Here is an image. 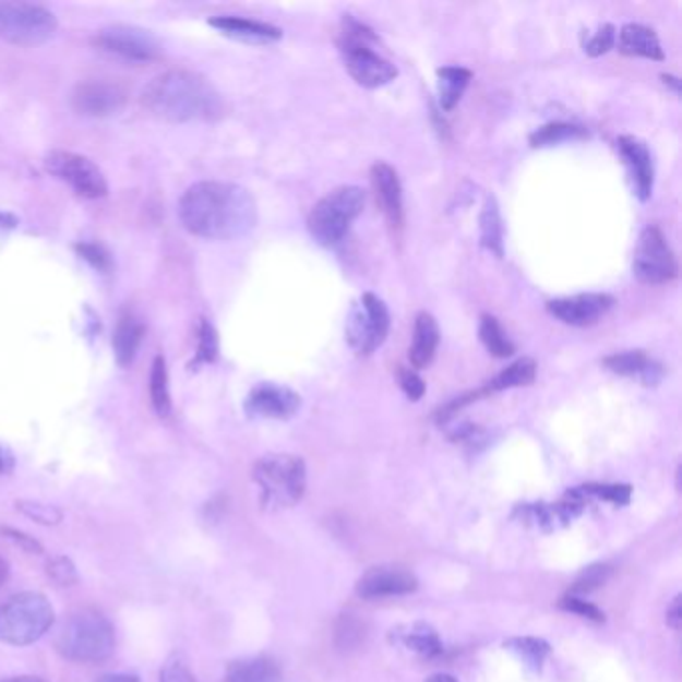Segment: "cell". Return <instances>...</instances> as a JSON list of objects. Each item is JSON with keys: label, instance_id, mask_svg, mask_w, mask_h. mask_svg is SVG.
I'll use <instances>...</instances> for the list:
<instances>
[{"label": "cell", "instance_id": "obj_28", "mask_svg": "<svg viewBox=\"0 0 682 682\" xmlns=\"http://www.w3.org/2000/svg\"><path fill=\"white\" fill-rule=\"evenodd\" d=\"M439 79V100L443 110H453L465 95L472 72L463 67H443L436 71Z\"/></svg>", "mask_w": 682, "mask_h": 682}, {"label": "cell", "instance_id": "obj_9", "mask_svg": "<svg viewBox=\"0 0 682 682\" xmlns=\"http://www.w3.org/2000/svg\"><path fill=\"white\" fill-rule=\"evenodd\" d=\"M391 314L383 300L372 292H364L352 304L347 319V340L359 357H371L388 336Z\"/></svg>", "mask_w": 682, "mask_h": 682}, {"label": "cell", "instance_id": "obj_6", "mask_svg": "<svg viewBox=\"0 0 682 682\" xmlns=\"http://www.w3.org/2000/svg\"><path fill=\"white\" fill-rule=\"evenodd\" d=\"M252 479L261 489L264 506L287 508L299 503L304 494L307 467L299 456H264L254 465Z\"/></svg>", "mask_w": 682, "mask_h": 682}, {"label": "cell", "instance_id": "obj_12", "mask_svg": "<svg viewBox=\"0 0 682 682\" xmlns=\"http://www.w3.org/2000/svg\"><path fill=\"white\" fill-rule=\"evenodd\" d=\"M96 50L107 52L110 57L129 60V62H151L160 57V43L148 31L129 26V24H115L96 33L93 38Z\"/></svg>", "mask_w": 682, "mask_h": 682}, {"label": "cell", "instance_id": "obj_24", "mask_svg": "<svg viewBox=\"0 0 682 682\" xmlns=\"http://www.w3.org/2000/svg\"><path fill=\"white\" fill-rule=\"evenodd\" d=\"M283 672L268 657H249L230 662L227 682H280Z\"/></svg>", "mask_w": 682, "mask_h": 682}, {"label": "cell", "instance_id": "obj_39", "mask_svg": "<svg viewBox=\"0 0 682 682\" xmlns=\"http://www.w3.org/2000/svg\"><path fill=\"white\" fill-rule=\"evenodd\" d=\"M561 609L566 612H575L578 617L588 619V621H593V623H602V621H605V612L600 611L599 607L590 605L588 600L578 599L575 595L564 597V599L561 600Z\"/></svg>", "mask_w": 682, "mask_h": 682}, {"label": "cell", "instance_id": "obj_45", "mask_svg": "<svg viewBox=\"0 0 682 682\" xmlns=\"http://www.w3.org/2000/svg\"><path fill=\"white\" fill-rule=\"evenodd\" d=\"M682 611H681V597L672 600L669 611H667V623L671 626L672 631H679L681 629Z\"/></svg>", "mask_w": 682, "mask_h": 682}, {"label": "cell", "instance_id": "obj_47", "mask_svg": "<svg viewBox=\"0 0 682 682\" xmlns=\"http://www.w3.org/2000/svg\"><path fill=\"white\" fill-rule=\"evenodd\" d=\"M12 468V456L4 451V448H0V472H9Z\"/></svg>", "mask_w": 682, "mask_h": 682}, {"label": "cell", "instance_id": "obj_22", "mask_svg": "<svg viewBox=\"0 0 682 682\" xmlns=\"http://www.w3.org/2000/svg\"><path fill=\"white\" fill-rule=\"evenodd\" d=\"M619 50L626 57L665 60L659 36L653 28L643 26V24H624L621 33H619Z\"/></svg>", "mask_w": 682, "mask_h": 682}, {"label": "cell", "instance_id": "obj_44", "mask_svg": "<svg viewBox=\"0 0 682 682\" xmlns=\"http://www.w3.org/2000/svg\"><path fill=\"white\" fill-rule=\"evenodd\" d=\"M0 535H4L7 539L14 542V545H19L21 549L28 552H35V554H40L43 552V545L35 539V537H28V535H24L21 530H14V528L2 527L0 528Z\"/></svg>", "mask_w": 682, "mask_h": 682}, {"label": "cell", "instance_id": "obj_38", "mask_svg": "<svg viewBox=\"0 0 682 682\" xmlns=\"http://www.w3.org/2000/svg\"><path fill=\"white\" fill-rule=\"evenodd\" d=\"M47 573L59 587H71V585H74V583L79 581L76 569H74L71 559H67V557L52 559V561L47 564Z\"/></svg>", "mask_w": 682, "mask_h": 682}, {"label": "cell", "instance_id": "obj_16", "mask_svg": "<svg viewBox=\"0 0 682 682\" xmlns=\"http://www.w3.org/2000/svg\"><path fill=\"white\" fill-rule=\"evenodd\" d=\"M419 588V581L412 573L398 566H376L360 576L357 595L360 599H388L405 597Z\"/></svg>", "mask_w": 682, "mask_h": 682}, {"label": "cell", "instance_id": "obj_41", "mask_svg": "<svg viewBox=\"0 0 682 682\" xmlns=\"http://www.w3.org/2000/svg\"><path fill=\"white\" fill-rule=\"evenodd\" d=\"M398 383H400V388L405 391V395L410 398V400H420L424 393H427V384L424 381L420 379L419 374L415 371H410V369H400L398 372Z\"/></svg>", "mask_w": 682, "mask_h": 682}, {"label": "cell", "instance_id": "obj_35", "mask_svg": "<svg viewBox=\"0 0 682 682\" xmlns=\"http://www.w3.org/2000/svg\"><path fill=\"white\" fill-rule=\"evenodd\" d=\"M218 357V336H216L215 326L203 321L201 331H199V350H196V364L203 362H215Z\"/></svg>", "mask_w": 682, "mask_h": 682}, {"label": "cell", "instance_id": "obj_48", "mask_svg": "<svg viewBox=\"0 0 682 682\" xmlns=\"http://www.w3.org/2000/svg\"><path fill=\"white\" fill-rule=\"evenodd\" d=\"M662 81H665V84H671L672 91L679 95V91H681V83H679V79H677V76H672V74H662Z\"/></svg>", "mask_w": 682, "mask_h": 682}, {"label": "cell", "instance_id": "obj_31", "mask_svg": "<svg viewBox=\"0 0 682 682\" xmlns=\"http://www.w3.org/2000/svg\"><path fill=\"white\" fill-rule=\"evenodd\" d=\"M367 641V624L357 619V614H340L335 624V645L350 653L357 650Z\"/></svg>", "mask_w": 682, "mask_h": 682}, {"label": "cell", "instance_id": "obj_52", "mask_svg": "<svg viewBox=\"0 0 682 682\" xmlns=\"http://www.w3.org/2000/svg\"><path fill=\"white\" fill-rule=\"evenodd\" d=\"M2 682H45L43 679H36V677H16V679H9V681Z\"/></svg>", "mask_w": 682, "mask_h": 682}, {"label": "cell", "instance_id": "obj_4", "mask_svg": "<svg viewBox=\"0 0 682 682\" xmlns=\"http://www.w3.org/2000/svg\"><path fill=\"white\" fill-rule=\"evenodd\" d=\"M115 648V629L100 612H74L62 624L57 636V650L64 659L83 665H96L110 657Z\"/></svg>", "mask_w": 682, "mask_h": 682}, {"label": "cell", "instance_id": "obj_36", "mask_svg": "<svg viewBox=\"0 0 682 682\" xmlns=\"http://www.w3.org/2000/svg\"><path fill=\"white\" fill-rule=\"evenodd\" d=\"M578 491L614 504H626L631 501V487L626 484H585Z\"/></svg>", "mask_w": 682, "mask_h": 682}, {"label": "cell", "instance_id": "obj_21", "mask_svg": "<svg viewBox=\"0 0 682 682\" xmlns=\"http://www.w3.org/2000/svg\"><path fill=\"white\" fill-rule=\"evenodd\" d=\"M208 23L218 28L223 35L232 36V38L244 40V43L263 45V43H275L283 36V31L273 24L259 23V21L240 19V16H216V19H211Z\"/></svg>", "mask_w": 682, "mask_h": 682}, {"label": "cell", "instance_id": "obj_15", "mask_svg": "<svg viewBox=\"0 0 682 682\" xmlns=\"http://www.w3.org/2000/svg\"><path fill=\"white\" fill-rule=\"evenodd\" d=\"M300 396L288 386L275 383H261L252 388L244 410L254 419L287 420L297 415Z\"/></svg>", "mask_w": 682, "mask_h": 682}, {"label": "cell", "instance_id": "obj_1", "mask_svg": "<svg viewBox=\"0 0 682 682\" xmlns=\"http://www.w3.org/2000/svg\"><path fill=\"white\" fill-rule=\"evenodd\" d=\"M179 218L194 237L239 239L256 225V203L251 192L239 184L204 180L182 194Z\"/></svg>", "mask_w": 682, "mask_h": 682}, {"label": "cell", "instance_id": "obj_3", "mask_svg": "<svg viewBox=\"0 0 682 682\" xmlns=\"http://www.w3.org/2000/svg\"><path fill=\"white\" fill-rule=\"evenodd\" d=\"M379 38L367 24L360 23L352 16L343 19L338 48L345 60L348 74L364 88H381L384 84L393 83L398 76V69L376 48Z\"/></svg>", "mask_w": 682, "mask_h": 682}, {"label": "cell", "instance_id": "obj_2", "mask_svg": "<svg viewBox=\"0 0 682 682\" xmlns=\"http://www.w3.org/2000/svg\"><path fill=\"white\" fill-rule=\"evenodd\" d=\"M143 103L158 119L170 122L213 120L223 110L215 86L191 71L158 74L144 86Z\"/></svg>", "mask_w": 682, "mask_h": 682}, {"label": "cell", "instance_id": "obj_46", "mask_svg": "<svg viewBox=\"0 0 682 682\" xmlns=\"http://www.w3.org/2000/svg\"><path fill=\"white\" fill-rule=\"evenodd\" d=\"M96 682H141L136 677L132 674H105L100 677Z\"/></svg>", "mask_w": 682, "mask_h": 682}, {"label": "cell", "instance_id": "obj_23", "mask_svg": "<svg viewBox=\"0 0 682 682\" xmlns=\"http://www.w3.org/2000/svg\"><path fill=\"white\" fill-rule=\"evenodd\" d=\"M144 326L134 314H122L112 336L115 357L120 367H129L143 343Z\"/></svg>", "mask_w": 682, "mask_h": 682}, {"label": "cell", "instance_id": "obj_14", "mask_svg": "<svg viewBox=\"0 0 682 682\" xmlns=\"http://www.w3.org/2000/svg\"><path fill=\"white\" fill-rule=\"evenodd\" d=\"M614 307V299L611 295L602 292H588V295H575V297H564L547 302V311L551 312L554 319L569 326H593L605 319Z\"/></svg>", "mask_w": 682, "mask_h": 682}, {"label": "cell", "instance_id": "obj_32", "mask_svg": "<svg viewBox=\"0 0 682 682\" xmlns=\"http://www.w3.org/2000/svg\"><path fill=\"white\" fill-rule=\"evenodd\" d=\"M504 647L508 650H513L516 657L525 660L527 665H530L535 671H540L542 662L549 657L551 647L549 643H545L542 638H535V636H516V638H508L504 643Z\"/></svg>", "mask_w": 682, "mask_h": 682}, {"label": "cell", "instance_id": "obj_20", "mask_svg": "<svg viewBox=\"0 0 682 682\" xmlns=\"http://www.w3.org/2000/svg\"><path fill=\"white\" fill-rule=\"evenodd\" d=\"M441 343V328L431 312H419L415 319L412 345L408 350V359L415 369H427L434 360L436 348Z\"/></svg>", "mask_w": 682, "mask_h": 682}, {"label": "cell", "instance_id": "obj_5", "mask_svg": "<svg viewBox=\"0 0 682 682\" xmlns=\"http://www.w3.org/2000/svg\"><path fill=\"white\" fill-rule=\"evenodd\" d=\"M52 623L55 611L40 593H21L0 605V641L14 647L33 645Z\"/></svg>", "mask_w": 682, "mask_h": 682}, {"label": "cell", "instance_id": "obj_11", "mask_svg": "<svg viewBox=\"0 0 682 682\" xmlns=\"http://www.w3.org/2000/svg\"><path fill=\"white\" fill-rule=\"evenodd\" d=\"M45 168L52 177L67 182L79 196L103 199L108 194L103 170L86 156L69 151H52L45 156Z\"/></svg>", "mask_w": 682, "mask_h": 682}, {"label": "cell", "instance_id": "obj_26", "mask_svg": "<svg viewBox=\"0 0 682 682\" xmlns=\"http://www.w3.org/2000/svg\"><path fill=\"white\" fill-rule=\"evenodd\" d=\"M396 641L403 643L408 650L417 653L420 657H439L443 653L441 638L436 635V631L424 623H415L405 626L403 631H396Z\"/></svg>", "mask_w": 682, "mask_h": 682}, {"label": "cell", "instance_id": "obj_29", "mask_svg": "<svg viewBox=\"0 0 682 682\" xmlns=\"http://www.w3.org/2000/svg\"><path fill=\"white\" fill-rule=\"evenodd\" d=\"M588 139L587 129L569 124V122H551L540 127L539 131L530 134V144L535 148H545V146H554V144L569 143V141H583Z\"/></svg>", "mask_w": 682, "mask_h": 682}, {"label": "cell", "instance_id": "obj_7", "mask_svg": "<svg viewBox=\"0 0 682 682\" xmlns=\"http://www.w3.org/2000/svg\"><path fill=\"white\" fill-rule=\"evenodd\" d=\"M364 208L359 187H338L314 204L309 215V232L323 247H335L345 239Z\"/></svg>", "mask_w": 682, "mask_h": 682}, {"label": "cell", "instance_id": "obj_30", "mask_svg": "<svg viewBox=\"0 0 682 682\" xmlns=\"http://www.w3.org/2000/svg\"><path fill=\"white\" fill-rule=\"evenodd\" d=\"M479 336L482 345L496 359H508L515 355V345L511 343V338L504 333L501 323L491 316V314H482L480 319Z\"/></svg>", "mask_w": 682, "mask_h": 682}, {"label": "cell", "instance_id": "obj_37", "mask_svg": "<svg viewBox=\"0 0 682 682\" xmlns=\"http://www.w3.org/2000/svg\"><path fill=\"white\" fill-rule=\"evenodd\" d=\"M617 43V31L612 24H602L599 31L585 45V52L588 57H602L607 55Z\"/></svg>", "mask_w": 682, "mask_h": 682}, {"label": "cell", "instance_id": "obj_10", "mask_svg": "<svg viewBox=\"0 0 682 682\" xmlns=\"http://www.w3.org/2000/svg\"><path fill=\"white\" fill-rule=\"evenodd\" d=\"M633 273L645 285H667L679 275V263L660 228L647 227L636 242Z\"/></svg>", "mask_w": 682, "mask_h": 682}, {"label": "cell", "instance_id": "obj_42", "mask_svg": "<svg viewBox=\"0 0 682 682\" xmlns=\"http://www.w3.org/2000/svg\"><path fill=\"white\" fill-rule=\"evenodd\" d=\"M76 251L81 252V256H83L84 261H88V263L93 264L98 271H108L110 259H108L107 251H105L103 247L91 244V242H84V244H79V247H76Z\"/></svg>", "mask_w": 682, "mask_h": 682}, {"label": "cell", "instance_id": "obj_49", "mask_svg": "<svg viewBox=\"0 0 682 682\" xmlns=\"http://www.w3.org/2000/svg\"><path fill=\"white\" fill-rule=\"evenodd\" d=\"M16 225V218L7 213H0V228H12Z\"/></svg>", "mask_w": 682, "mask_h": 682}, {"label": "cell", "instance_id": "obj_8", "mask_svg": "<svg viewBox=\"0 0 682 682\" xmlns=\"http://www.w3.org/2000/svg\"><path fill=\"white\" fill-rule=\"evenodd\" d=\"M52 12L33 2H0V38L11 45L35 47L57 33Z\"/></svg>", "mask_w": 682, "mask_h": 682}, {"label": "cell", "instance_id": "obj_40", "mask_svg": "<svg viewBox=\"0 0 682 682\" xmlns=\"http://www.w3.org/2000/svg\"><path fill=\"white\" fill-rule=\"evenodd\" d=\"M16 504L24 515L35 518L36 523H43V525H57L62 516L59 508H55L52 504L24 503V501Z\"/></svg>", "mask_w": 682, "mask_h": 682}, {"label": "cell", "instance_id": "obj_34", "mask_svg": "<svg viewBox=\"0 0 682 682\" xmlns=\"http://www.w3.org/2000/svg\"><path fill=\"white\" fill-rule=\"evenodd\" d=\"M612 569L609 564H593L585 569L573 585V595H587L602 587L611 578Z\"/></svg>", "mask_w": 682, "mask_h": 682}, {"label": "cell", "instance_id": "obj_51", "mask_svg": "<svg viewBox=\"0 0 682 682\" xmlns=\"http://www.w3.org/2000/svg\"><path fill=\"white\" fill-rule=\"evenodd\" d=\"M427 682H458L455 677H451V674H444V672H439V674H432L431 679Z\"/></svg>", "mask_w": 682, "mask_h": 682}, {"label": "cell", "instance_id": "obj_25", "mask_svg": "<svg viewBox=\"0 0 682 682\" xmlns=\"http://www.w3.org/2000/svg\"><path fill=\"white\" fill-rule=\"evenodd\" d=\"M537 369H539L537 362L528 359V357L515 360L511 367H506L501 374H496L492 379L491 383L479 391L480 396L501 393V391H508V388H518V386H528V384L535 383Z\"/></svg>", "mask_w": 682, "mask_h": 682}, {"label": "cell", "instance_id": "obj_43", "mask_svg": "<svg viewBox=\"0 0 682 682\" xmlns=\"http://www.w3.org/2000/svg\"><path fill=\"white\" fill-rule=\"evenodd\" d=\"M160 682H196L192 672L179 659L168 660L160 671Z\"/></svg>", "mask_w": 682, "mask_h": 682}, {"label": "cell", "instance_id": "obj_33", "mask_svg": "<svg viewBox=\"0 0 682 682\" xmlns=\"http://www.w3.org/2000/svg\"><path fill=\"white\" fill-rule=\"evenodd\" d=\"M151 400H153L156 415H160V417L170 415L172 403H170V393H168L167 360L160 355L153 362V372H151Z\"/></svg>", "mask_w": 682, "mask_h": 682}, {"label": "cell", "instance_id": "obj_17", "mask_svg": "<svg viewBox=\"0 0 682 682\" xmlns=\"http://www.w3.org/2000/svg\"><path fill=\"white\" fill-rule=\"evenodd\" d=\"M617 148L623 158L633 191L643 203H647L655 187V165H653V155L647 144L636 136L624 134L617 141Z\"/></svg>", "mask_w": 682, "mask_h": 682}, {"label": "cell", "instance_id": "obj_13", "mask_svg": "<svg viewBox=\"0 0 682 682\" xmlns=\"http://www.w3.org/2000/svg\"><path fill=\"white\" fill-rule=\"evenodd\" d=\"M127 103V91L122 84L110 79H88L76 84L71 95V105L79 115L105 119L117 115Z\"/></svg>", "mask_w": 682, "mask_h": 682}, {"label": "cell", "instance_id": "obj_27", "mask_svg": "<svg viewBox=\"0 0 682 682\" xmlns=\"http://www.w3.org/2000/svg\"><path fill=\"white\" fill-rule=\"evenodd\" d=\"M504 228L501 211L494 196H487L480 213V244L494 252L499 259L504 254Z\"/></svg>", "mask_w": 682, "mask_h": 682}, {"label": "cell", "instance_id": "obj_50", "mask_svg": "<svg viewBox=\"0 0 682 682\" xmlns=\"http://www.w3.org/2000/svg\"><path fill=\"white\" fill-rule=\"evenodd\" d=\"M7 578H9V564L0 557V587L7 583Z\"/></svg>", "mask_w": 682, "mask_h": 682}, {"label": "cell", "instance_id": "obj_19", "mask_svg": "<svg viewBox=\"0 0 682 682\" xmlns=\"http://www.w3.org/2000/svg\"><path fill=\"white\" fill-rule=\"evenodd\" d=\"M605 367L619 376L633 379L645 386H657L665 379V364L653 359L645 350L614 352L605 359Z\"/></svg>", "mask_w": 682, "mask_h": 682}, {"label": "cell", "instance_id": "obj_18", "mask_svg": "<svg viewBox=\"0 0 682 682\" xmlns=\"http://www.w3.org/2000/svg\"><path fill=\"white\" fill-rule=\"evenodd\" d=\"M371 180L376 203L383 211L388 227L395 232H400L405 227V204H403V187L395 168L386 163H374Z\"/></svg>", "mask_w": 682, "mask_h": 682}]
</instances>
